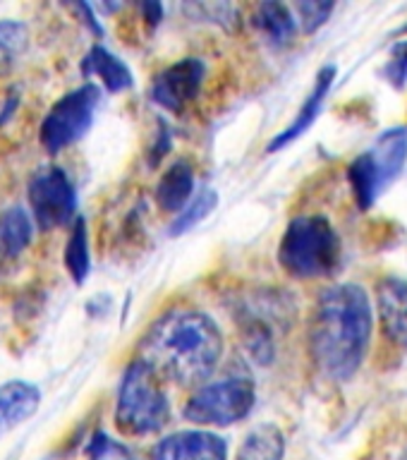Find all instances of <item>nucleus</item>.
<instances>
[{
  "instance_id": "16",
  "label": "nucleus",
  "mask_w": 407,
  "mask_h": 460,
  "mask_svg": "<svg viewBox=\"0 0 407 460\" xmlns=\"http://www.w3.org/2000/svg\"><path fill=\"white\" fill-rule=\"evenodd\" d=\"M34 237V221L20 207L0 214V261H13L27 250Z\"/></svg>"
},
{
  "instance_id": "18",
  "label": "nucleus",
  "mask_w": 407,
  "mask_h": 460,
  "mask_svg": "<svg viewBox=\"0 0 407 460\" xmlns=\"http://www.w3.org/2000/svg\"><path fill=\"white\" fill-rule=\"evenodd\" d=\"M84 75H92V77H99L101 84L106 86L108 92H125L132 86V72L120 58H115L113 53H108L103 46H93L89 50V56L84 58V65H82Z\"/></svg>"
},
{
  "instance_id": "19",
  "label": "nucleus",
  "mask_w": 407,
  "mask_h": 460,
  "mask_svg": "<svg viewBox=\"0 0 407 460\" xmlns=\"http://www.w3.org/2000/svg\"><path fill=\"white\" fill-rule=\"evenodd\" d=\"M29 46V29L17 20L0 22V77L13 72Z\"/></svg>"
},
{
  "instance_id": "6",
  "label": "nucleus",
  "mask_w": 407,
  "mask_h": 460,
  "mask_svg": "<svg viewBox=\"0 0 407 460\" xmlns=\"http://www.w3.org/2000/svg\"><path fill=\"white\" fill-rule=\"evenodd\" d=\"M257 401V386L247 374H233L204 384L190 395L182 415L199 427H230L243 422Z\"/></svg>"
},
{
  "instance_id": "14",
  "label": "nucleus",
  "mask_w": 407,
  "mask_h": 460,
  "mask_svg": "<svg viewBox=\"0 0 407 460\" xmlns=\"http://www.w3.org/2000/svg\"><path fill=\"white\" fill-rule=\"evenodd\" d=\"M194 171L187 161H175L168 171L161 175L156 185V204L168 214L182 211L187 201L192 199Z\"/></svg>"
},
{
  "instance_id": "5",
  "label": "nucleus",
  "mask_w": 407,
  "mask_h": 460,
  "mask_svg": "<svg viewBox=\"0 0 407 460\" xmlns=\"http://www.w3.org/2000/svg\"><path fill=\"white\" fill-rule=\"evenodd\" d=\"M407 165V128L384 129L369 149L352 158L348 165V182L359 211L369 208L381 199V194L401 178Z\"/></svg>"
},
{
  "instance_id": "11",
  "label": "nucleus",
  "mask_w": 407,
  "mask_h": 460,
  "mask_svg": "<svg viewBox=\"0 0 407 460\" xmlns=\"http://www.w3.org/2000/svg\"><path fill=\"white\" fill-rule=\"evenodd\" d=\"M149 460H228V444L214 431H175L151 448Z\"/></svg>"
},
{
  "instance_id": "2",
  "label": "nucleus",
  "mask_w": 407,
  "mask_h": 460,
  "mask_svg": "<svg viewBox=\"0 0 407 460\" xmlns=\"http://www.w3.org/2000/svg\"><path fill=\"white\" fill-rule=\"evenodd\" d=\"M223 358V333L201 309L175 307L151 323L139 341L144 365L165 381L194 386L214 374Z\"/></svg>"
},
{
  "instance_id": "13",
  "label": "nucleus",
  "mask_w": 407,
  "mask_h": 460,
  "mask_svg": "<svg viewBox=\"0 0 407 460\" xmlns=\"http://www.w3.org/2000/svg\"><path fill=\"white\" fill-rule=\"evenodd\" d=\"M41 391L29 381H7L0 386V438L36 415Z\"/></svg>"
},
{
  "instance_id": "10",
  "label": "nucleus",
  "mask_w": 407,
  "mask_h": 460,
  "mask_svg": "<svg viewBox=\"0 0 407 460\" xmlns=\"http://www.w3.org/2000/svg\"><path fill=\"white\" fill-rule=\"evenodd\" d=\"M376 319L388 343L407 352V279L388 273L376 283Z\"/></svg>"
},
{
  "instance_id": "15",
  "label": "nucleus",
  "mask_w": 407,
  "mask_h": 460,
  "mask_svg": "<svg viewBox=\"0 0 407 460\" xmlns=\"http://www.w3.org/2000/svg\"><path fill=\"white\" fill-rule=\"evenodd\" d=\"M254 27L276 49L293 43L295 34L300 29L297 20H295L293 7L286 5V3H261L254 13Z\"/></svg>"
},
{
  "instance_id": "3",
  "label": "nucleus",
  "mask_w": 407,
  "mask_h": 460,
  "mask_svg": "<svg viewBox=\"0 0 407 460\" xmlns=\"http://www.w3.org/2000/svg\"><path fill=\"white\" fill-rule=\"evenodd\" d=\"M343 240L323 214L295 216L279 244V264L297 280L331 279L341 271Z\"/></svg>"
},
{
  "instance_id": "22",
  "label": "nucleus",
  "mask_w": 407,
  "mask_h": 460,
  "mask_svg": "<svg viewBox=\"0 0 407 460\" xmlns=\"http://www.w3.org/2000/svg\"><path fill=\"white\" fill-rule=\"evenodd\" d=\"M86 460H137V456L132 453V448H128L122 441L99 431V434H93V438L89 441Z\"/></svg>"
},
{
  "instance_id": "25",
  "label": "nucleus",
  "mask_w": 407,
  "mask_h": 460,
  "mask_svg": "<svg viewBox=\"0 0 407 460\" xmlns=\"http://www.w3.org/2000/svg\"><path fill=\"white\" fill-rule=\"evenodd\" d=\"M398 460H407V448L401 453V456H398Z\"/></svg>"
},
{
  "instance_id": "9",
  "label": "nucleus",
  "mask_w": 407,
  "mask_h": 460,
  "mask_svg": "<svg viewBox=\"0 0 407 460\" xmlns=\"http://www.w3.org/2000/svg\"><path fill=\"white\" fill-rule=\"evenodd\" d=\"M204 77L207 65L199 58H182L180 63L158 72L151 84V99L171 113H182L199 96Z\"/></svg>"
},
{
  "instance_id": "4",
  "label": "nucleus",
  "mask_w": 407,
  "mask_h": 460,
  "mask_svg": "<svg viewBox=\"0 0 407 460\" xmlns=\"http://www.w3.org/2000/svg\"><path fill=\"white\" fill-rule=\"evenodd\" d=\"M171 405L164 379L154 369L135 359L125 369L115 402V424L128 437H149L168 424Z\"/></svg>"
},
{
  "instance_id": "23",
  "label": "nucleus",
  "mask_w": 407,
  "mask_h": 460,
  "mask_svg": "<svg viewBox=\"0 0 407 460\" xmlns=\"http://www.w3.org/2000/svg\"><path fill=\"white\" fill-rule=\"evenodd\" d=\"M333 10H336L333 3H297L293 7L297 27L305 34H314L316 29H322L329 22L331 14H333Z\"/></svg>"
},
{
  "instance_id": "1",
  "label": "nucleus",
  "mask_w": 407,
  "mask_h": 460,
  "mask_svg": "<svg viewBox=\"0 0 407 460\" xmlns=\"http://www.w3.org/2000/svg\"><path fill=\"white\" fill-rule=\"evenodd\" d=\"M374 305L359 283L323 288L309 319V355L326 379L345 384L372 350Z\"/></svg>"
},
{
  "instance_id": "12",
  "label": "nucleus",
  "mask_w": 407,
  "mask_h": 460,
  "mask_svg": "<svg viewBox=\"0 0 407 460\" xmlns=\"http://www.w3.org/2000/svg\"><path fill=\"white\" fill-rule=\"evenodd\" d=\"M336 67L333 65H326V67H322V70L316 72V79H314V86H312V92L307 93V99H305V103H302V108L297 111V115H295V120L288 125L283 132H279V135L273 137L271 142H269V154H273V151H280L286 149L288 144H293L295 139H300L305 132H307L312 125L316 122V118H319V113H322L323 108V101H326V96H329L331 86H333V79H336Z\"/></svg>"
},
{
  "instance_id": "17",
  "label": "nucleus",
  "mask_w": 407,
  "mask_h": 460,
  "mask_svg": "<svg viewBox=\"0 0 407 460\" xmlns=\"http://www.w3.org/2000/svg\"><path fill=\"white\" fill-rule=\"evenodd\" d=\"M286 458V434L279 424L264 422L244 437L235 453V460H283Z\"/></svg>"
},
{
  "instance_id": "24",
  "label": "nucleus",
  "mask_w": 407,
  "mask_h": 460,
  "mask_svg": "<svg viewBox=\"0 0 407 460\" xmlns=\"http://www.w3.org/2000/svg\"><path fill=\"white\" fill-rule=\"evenodd\" d=\"M384 77L391 82V86L403 89L407 84V41H398L391 49L388 63L384 67Z\"/></svg>"
},
{
  "instance_id": "7",
  "label": "nucleus",
  "mask_w": 407,
  "mask_h": 460,
  "mask_svg": "<svg viewBox=\"0 0 407 460\" xmlns=\"http://www.w3.org/2000/svg\"><path fill=\"white\" fill-rule=\"evenodd\" d=\"M101 103V92L96 84H84L72 89L63 99L56 101L49 115L43 118L39 139L49 154L67 149L89 132L93 122V113Z\"/></svg>"
},
{
  "instance_id": "20",
  "label": "nucleus",
  "mask_w": 407,
  "mask_h": 460,
  "mask_svg": "<svg viewBox=\"0 0 407 460\" xmlns=\"http://www.w3.org/2000/svg\"><path fill=\"white\" fill-rule=\"evenodd\" d=\"M65 266L75 283H84L89 276L92 259H89V235H86L84 218H75L70 240L65 244Z\"/></svg>"
},
{
  "instance_id": "21",
  "label": "nucleus",
  "mask_w": 407,
  "mask_h": 460,
  "mask_svg": "<svg viewBox=\"0 0 407 460\" xmlns=\"http://www.w3.org/2000/svg\"><path fill=\"white\" fill-rule=\"evenodd\" d=\"M218 207V192L216 190H201L194 199L187 201V207L178 214V218L173 221L171 235H182L187 230H192L194 226H199L214 208Z\"/></svg>"
},
{
  "instance_id": "8",
  "label": "nucleus",
  "mask_w": 407,
  "mask_h": 460,
  "mask_svg": "<svg viewBox=\"0 0 407 460\" xmlns=\"http://www.w3.org/2000/svg\"><path fill=\"white\" fill-rule=\"evenodd\" d=\"M29 207L41 230L63 228L77 218V192L67 172L58 165H46L29 180Z\"/></svg>"
}]
</instances>
